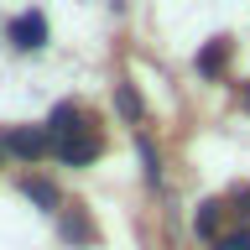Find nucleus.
<instances>
[{"label": "nucleus", "mask_w": 250, "mask_h": 250, "mask_svg": "<svg viewBox=\"0 0 250 250\" xmlns=\"http://www.w3.org/2000/svg\"><path fill=\"white\" fill-rule=\"evenodd\" d=\"M219 68H224V42H208V47L198 52V73H208V78H214Z\"/></svg>", "instance_id": "nucleus-6"}, {"label": "nucleus", "mask_w": 250, "mask_h": 250, "mask_svg": "<svg viewBox=\"0 0 250 250\" xmlns=\"http://www.w3.org/2000/svg\"><path fill=\"white\" fill-rule=\"evenodd\" d=\"M11 42L21 47V52H37V47L47 42V16H42V11L16 16V21H11Z\"/></svg>", "instance_id": "nucleus-2"}, {"label": "nucleus", "mask_w": 250, "mask_h": 250, "mask_svg": "<svg viewBox=\"0 0 250 250\" xmlns=\"http://www.w3.org/2000/svg\"><path fill=\"white\" fill-rule=\"evenodd\" d=\"M52 151H58V162H68V167H83V162H94V156L104 151V141H99L94 125H83V130H73V136L52 141Z\"/></svg>", "instance_id": "nucleus-1"}, {"label": "nucleus", "mask_w": 250, "mask_h": 250, "mask_svg": "<svg viewBox=\"0 0 250 250\" xmlns=\"http://www.w3.org/2000/svg\"><path fill=\"white\" fill-rule=\"evenodd\" d=\"M245 109H250V89H245Z\"/></svg>", "instance_id": "nucleus-11"}, {"label": "nucleus", "mask_w": 250, "mask_h": 250, "mask_svg": "<svg viewBox=\"0 0 250 250\" xmlns=\"http://www.w3.org/2000/svg\"><path fill=\"white\" fill-rule=\"evenodd\" d=\"M73 130H83V109H78V104H58L52 120H47V136L62 141V136H73Z\"/></svg>", "instance_id": "nucleus-4"}, {"label": "nucleus", "mask_w": 250, "mask_h": 250, "mask_svg": "<svg viewBox=\"0 0 250 250\" xmlns=\"http://www.w3.org/2000/svg\"><path fill=\"white\" fill-rule=\"evenodd\" d=\"M62 234H68V240H94L89 219H78V214H68V219H62Z\"/></svg>", "instance_id": "nucleus-7"}, {"label": "nucleus", "mask_w": 250, "mask_h": 250, "mask_svg": "<svg viewBox=\"0 0 250 250\" xmlns=\"http://www.w3.org/2000/svg\"><path fill=\"white\" fill-rule=\"evenodd\" d=\"M120 109L130 115V120H141V99H136V89H120Z\"/></svg>", "instance_id": "nucleus-10"}, {"label": "nucleus", "mask_w": 250, "mask_h": 250, "mask_svg": "<svg viewBox=\"0 0 250 250\" xmlns=\"http://www.w3.org/2000/svg\"><path fill=\"white\" fill-rule=\"evenodd\" d=\"M193 224H198V234H214V224H219V203H203Z\"/></svg>", "instance_id": "nucleus-8"}, {"label": "nucleus", "mask_w": 250, "mask_h": 250, "mask_svg": "<svg viewBox=\"0 0 250 250\" xmlns=\"http://www.w3.org/2000/svg\"><path fill=\"white\" fill-rule=\"evenodd\" d=\"M26 198L42 203V208H58V188L47 183V177H26Z\"/></svg>", "instance_id": "nucleus-5"}, {"label": "nucleus", "mask_w": 250, "mask_h": 250, "mask_svg": "<svg viewBox=\"0 0 250 250\" xmlns=\"http://www.w3.org/2000/svg\"><path fill=\"white\" fill-rule=\"evenodd\" d=\"M214 250H250V229H240V234H224V240H214Z\"/></svg>", "instance_id": "nucleus-9"}, {"label": "nucleus", "mask_w": 250, "mask_h": 250, "mask_svg": "<svg viewBox=\"0 0 250 250\" xmlns=\"http://www.w3.org/2000/svg\"><path fill=\"white\" fill-rule=\"evenodd\" d=\"M5 146H11L21 162H37V156L52 146V136H47V130H11V136H5Z\"/></svg>", "instance_id": "nucleus-3"}]
</instances>
